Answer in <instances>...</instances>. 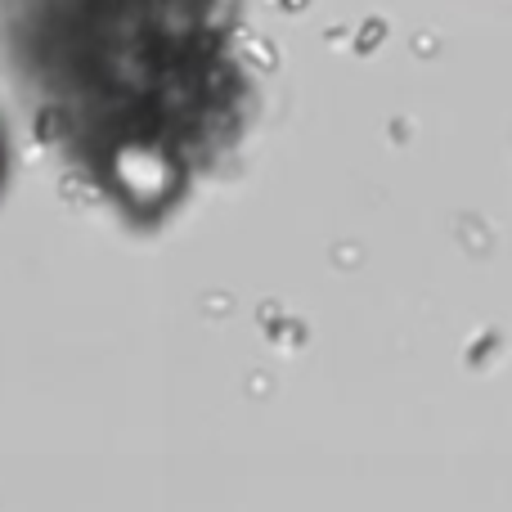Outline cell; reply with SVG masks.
<instances>
[{
    "instance_id": "cell-2",
    "label": "cell",
    "mask_w": 512,
    "mask_h": 512,
    "mask_svg": "<svg viewBox=\"0 0 512 512\" xmlns=\"http://www.w3.org/2000/svg\"><path fill=\"white\" fill-rule=\"evenodd\" d=\"M5 171H9V144H5V126H0V189H5Z\"/></svg>"
},
{
    "instance_id": "cell-1",
    "label": "cell",
    "mask_w": 512,
    "mask_h": 512,
    "mask_svg": "<svg viewBox=\"0 0 512 512\" xmlns=\"http://www.w3.org/2000/svg\"><path fill=\"white\" fill-rule=\"evenodd\" d=\"M41 45L68 153L126 207H171L243 135L239 0H54Z\"/></svg>"
}]
</instances>
